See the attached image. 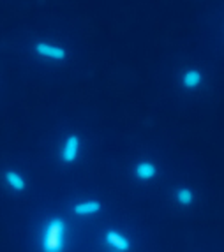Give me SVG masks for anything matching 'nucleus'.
<instances>
[{"instance_id": "f257e3e1", "label": "nucleus", "mask_w": 224, "mask_h": 252, "mask_svg": "<svg viewBox=\"0 0 224 252\" xmlns=\"http://www.w3.org/2000/svg\"><path fill=\"white\" fill-rule=\"evenodd\" d=\"M32 50L37 57L44 60H50V62H65L67 60V50L60 44H53L50 41H35L32 44Z\"/></svg>"}, {"instance_id": "f03ea898", "label": "nucleus", "mask_w": 224, "mask_h": 252, "mask_svg": "<svg viewBox=\"0 0 224 252\" xmlns=\"http://www.w3.org/2000/svg\"><path fill=\"white\" fill-rule=\"evenodd\" d=\"M81 152V138L78 134H69L64 139L60 148V160L64 164H74L80 157Z\"/></svg>"}, {"instance_id": "7ed1b4c3", "label": "nucleus", "mask_w": 224, "mask_h": 252, "mask_svg": "<svg viewBox=\"0 0 224 252\" xmlns=\"http://www.w3.org/2000/svg\"><path fill=\"white\" fill-rule=\"evenodd\" d=\"M102 212V203L99 199H81V201L74 203L72 205V214L76 217H94V215H99Z\"/></svg>"}, {"instance_id": "20e7f679", "label": "nucleus", "mask_w": 224, "mask_h": 252, "mask_svg": "<svg viewBox=\"0 0 224 252\" xmlns=\"http://www.w3.org/2000/svg\"><path fill=\"white\" fill-rule=\"evenodd\" d=\"M4 185L11 192H25L27 189V178L21 175L18 169H5L4 171Z\"/></svg>"}, {"instance_id": "39448f33", "label": "nucleus", "mask_w": 224, "mask_h": 252, "mask_svg": "<svg viewBox=\"0 0 224 252\" xmlns=\"http://www.w3.org/2000/svg\"><path fill=\"white\" fill-rule=\"evenodd\" d=\"M132 171H134V177L138 178L140 182H152L154 178L157 177V166L156 162H152V160H138V162L134 164V168H132Z\"/></svg>"}, {"instance_id": "423d86ee", "label": "nucleus", "mask_w": 224, "mask_h": 252, "mask_svg": "<svg viewBox=\"0 0 224 252\" xmlns=\"http://www.w3.org/2000/svg\"><path fill=\"white\" fill-rule=\"evenodd\" d=\"M180 85L186 90H198L203 85V72L196 67H189L180 76Z\"/></svg>"}, {"instance_id": "0eeeda50", "label": "nucleus", "mask_w": 224, "mask_h": 252, "mask_svg": "<svg viewBox=\"0 0 224 252\" xmlns=\"http://www.w3.org/2000/svg\"><path fill=\"white\" fill-rule=\"evenodd\" d=\"M173 198H175V201H177V205L191 206L192 203H194L196 194H194V190L189 189V187H178V189L173 192Z\"/></svg>"}, {"instance_id": "6e6552de", "label": "nucleus", "mask_w": 224, "mask_h": 252, "mask_svg": "<svg viewBox=\"0 0 224 252\" xmlns=\"http://www.w3.org/2000/svg\"><path fill=\"white\" fill-rule=\"evenodd\" d=\"M104 238L108 245H113V247H120V249H129V240L117 231H108Z\"/></svg>"}]
</instances>
